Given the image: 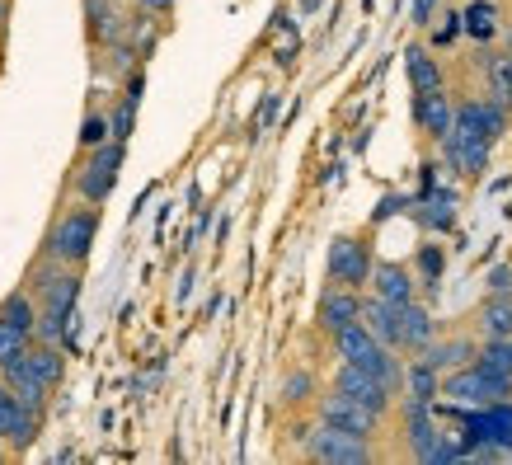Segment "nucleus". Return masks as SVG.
Here are the masks:
<instances>
[{
	"label": "nucleus",
	"mask_w": 512,
	"mask_h": 465,
	"mask_svg": "<svg viewBox=\"0 0 512 465\" xmlns=\"http://www.w3.org/2000/svg\"><path fill=\"white\" fill-rule=\"evenodd\" d=\"M320 419L343 428V433H353V437H376V428H381V419H376L372 409H362V404L339 395V390L320 395Z\"/></svg>",
	"instance_id": "obj_8"
},
{
	"label": "nucleus",
	"mask_w": 512,
	"mask_h": 465,
	"mask_svg": "<svg viewBox=\"0 0 512 465\" xmlns=\"http://www.w3.org/2000/svg\"><path fill=\"white\" fill-rule=\"evenodd\" d=\"M484 76H489V94L512 113V52H498L484 62Z\"/></svg>",
	"instance_id": "obj_25"
},
{
	"label": "nucleus",
	"mask_w": 512,
	"mask_h": 465,
	"mask_svg": "<svg viewBox=\"0 0 512 465\" xmlns=\"http://www.w3.org/2000/svg\"><path fill=\"white\" fill-rule=\"evenodd\" d=\"M372 245H362V240H353V235H339L334 245H329V282H339V287H353V292H362L367 287V278H372Z\"/></svg>",
	"instance_id": "obj_6"
},
{
	"label": "nucleus",
	"mask_w": 512,
	"mask_h": 465,
	"mask_svg": "<svg viewBox=\"0 0 512 465\" xmlns=\"http://www.w3.org/2000/svg\"><path fill=\"white\" fill-rule=\"evenodd\" d=\"M442 268H447L442 245H423L419 249V282H423V287H437V282H442Z\"/></svg>",
	"instance_id": "obj_26"
},
{
	"label": "nucleus",
	"mask_w": 512,
	"mask_h": 465,
	"mask_svg": "<svg viewBox=\"0 0 512 465\" xmlns=\"http://www.w3.org/2000/svg\"><path fill=\"white\" fill-rule=\"evenodd\" d=\"M437 339V325H433V310L423 306L419 296L404 301L400 306V353H419L423 343Z\"/></svg>",
	"instance_id": "obj_14"
},
{
	"label": "nucleus",
	"mask_w": 512,
	"mask_h": 465,
	"mask_svg": "<svg viewBox=\"0 0 512 465\" xmlns=\"http://www.w3.org/2000/svg\"><path fill=\"white\" fill-rule=\"evenodd\" d=\"M306 456L329 461V465H367L376 451H372V437H353L320 419L315 428H306Z\"/></svg>",
	"instance_id": "obj_5"
},
{
	"label": "nucleus",
	"mask_w": 512,
	"mask_h": 465,
	"mask_svg": "<svg viewBox=\"0 0 512 465\" xmlns=\"http://www.w3.org/2000/svg\"><path fill=\"white\" fill-rule=\"evenodd\" d=\"M404 76H409V85H414V94H433L442 90V62H437L433 52L423 43L404 47Z\"/></svg>",
	"instance_id": "obj_17"
},
{
	"label": "nucleus",
	"mask_w": 512,
	"mask_h": 465,
	"mask_svg": "<svg viewBox=\"0 0 512 465\" xmlns=\"http://www.w3.org/2000/svg\"><path fill=\"white\" fill-rule=\"evenodd\" d=\"M419 357L433 372H456V367H466L470 357H475V343L470 339H433L419 348Z\"/></svg>",
	"instance_id": "obj_19"
},
{
	"label": "nucleus",
	"mask_w": 512,
	"mask_h": 465,
	"mask_svg": "<svg viewBox=\"0 0 512 465\" xmlns=\"http://www.w3.org/2000/svg\"><path fill=\"white\" fill-rule=\"evenodd\" d=\"M19 367H24L33 381H43L47 390H57L66 381V348H62V343L33 339L29 348H24V357H19Z\"/></svg>",
	"instance_id": "obj_10"
},
{
	"label": "nucleus",
	"mask_w": 512,
	"mask_h": 465,
	"mask_svg": "<svg viewBox=\"0 0 512 465\" xmlns=\"http://www.w3.org/2000/svg\"><path fill=\"white\" fill-rule=\"evenodd\" d=\"M141 10H146V15H170L174 10V0H137Z\"/></svg>",
	"instance_id": "obj_34"
},
{
	"label": "nucleus",
	"mask_w": 512,
	"mask_h": 465,
	"mask_svg": "<svg viewBox=\"0 0 512 465\" xmlns=\"http://www.w3.org/2000/svg\"><path fill=\"white\" fill-rule=\"evenodd\" d=\"M456 118H461V123H470L475 132H484L489 141H498L503 132H508V123H512V113L498 104L494 94H480V99H466V104H456Z\"/></svg>",
	"instance_id": "obj_11"
},
{
	"label": "nucleus",
	"mask_w": 512,
	"mask_h": 465,
	"mask_svg": "<svg viewBox=\"0 0 512 465\" xmlns=\"http://www.w3.org/2000/svg\"><path fill=\"white\" fill-rule=\"evenodd\" d=\"M334 390L339 395H348V400H357L362 409H372L376 419H386L390 409H395V390L381 386L372 372H362V367H348V362H339V372H334Z\"/></svg>",
	"instance_id": "obj_7"
},
{
	"label": "nucleus",
	"mask_w": 512,
	"mask_h": 465,
	"mask_svg": "<svg viewBox=\"0 0 512 465\" xmlns=\"http://www.w3.org/2000/svg\"><path fill=\"white\" fill-rule=\"evenodd\" d=\"M409 207H414L419 226H428V231H447L451 221H456V193L442 188V184H428L423 188V198H414Z\"/></svg>",
	"instance_id": "obj_13"
},
{
	"label": "nucleus",
	"mask_w": 512,
	"mask_h": 465,
	"mask_svg": "<svg viewBox=\"0 0 512 465\" xmlns=\"http://www.w3.org/2000/svg\"><path fill=\"white\" fill-rule=\"evenodd\" d=\"M456 33H461V10H451V15L442 19V29L433 33V43L442 47V43H451V38H456Z\"/></svg>",
	"instance_id": "obj_33"
},
{
	"label": "nucleus",
	"mask_w": 512,
	"mask_h": 465,
	"mask_svg": "<svg viewBox=\"0 0 512 465\" xmlns=\"http://www.w3.org/2000/svg\"><path fill=\"white\" fill-rule=\"evenodd\" d=\"M315 395V376L311 372H292L287 381H282V400L287 404H306Z\"/></svg>",
	"instance_id": "obj_28"
},
{
	"label": "nucleus",
	"mask_w": 512,
	"mask_h": 465,
	"mask_svg": "<svg viewBox=\"0 0 512 465\" xmlns=\"http://www.w3.org/2000/svg\"><path fill=\"white\" fill-rule=\"evenodd\" d=\"M99 141H109V113H85V123H80V151H94Z\"/></svg>",
	"instance_id": "obj_27"
},
{
	"label": "nucleus",
	"mask_w": 512,
	"mask_h": 465,
	"mask_svg": "<svg viewBox=\"0 0 512 465\" xmlns=\"http://www.w3.org/2000/svg\"><path fill=\"white\" fill-rule=\"evenodd\" d=\"M85 15H90V38L94 43H118L127 29L118 0H85Z\"/></svg>",
	"instance_id": "obj_20"
},
{
	"label": "nucleus",
	"mask_w": 512,
	"mask_h": 465,
	"mask_svg": "<svg viewBox=\"0 0 512 465\" xmlns=\"http://www.w3.org/2000/svg\"><path fill=\"white\" fill-rule=\"evenodd\" d=\"M123 155H127V141H113V137L99 141L94 151H85V160H80V170H76V198L104 207L113 198V188H118Z\"/></svg>",
	"instance_id": "obj_3"
},
{
	"label": "nucleus",
	"mask_w": 512,
	"mask_h": 465,
	"mask_svg": "<svg viewBox=\"0 0 512 465\" xmlns=\"http://www.w3.org/2000/svg\"><path fill=\"white\" fill-rule=\"evenodd\" d=\"M451 118H456V104L447 99V90H433V94H414V123L419 132H428L433 141L447 137Z\"/></svg>",
	"instance_id": "obj_15"
},
{
	"label": "nucleus",
	"mask_w": 512,
	"mask_h": 465,
	"mask_svg": "<svg viewBox=\"0 0 512 465\" xmlns=\"http://www.w3.org/2000/svg\"><path fill=\"white\" fill-rule=\"evenodd\" d=\"M437 5H442V0H414V10H409V24H414V29H433Z\"/></svg>",
	"instance_id": "obj_29"
},
{
	"label": "nucleus",
	"mask_w": 512,
	"mask_h": 465,
	"mask_svg": "<svg viewBox=\"0 0 512 465\" xmlns=\"http://www.w3.org/2000/svg\"><path fill=\"white\" fill-rule=\"evenodd\" d=\"M367 287H372V296H381V301H395V306H404V301H414V287H419V278H414V268H409V264H372V278H367Z\"/></svg>",
	"instance_id": "obj_12"
},
{
	"label": "nucleus",
	"mask_w": 512,
	"mask_h": 465,
	"mask_svg": "<svg viewBox=\"0 0 512 465\" xmlns=\"http://www.w3.org/2000/svg\"><path fill=\"white\" fill-rule=\"evenodd\" d=\"M484 287H489V296H512V268L498 264L489 278H484Z\"/></svg>",
	"instance_id": "obj_30"
},
{
	"label": "nucleus",
	"mask_w": 512,
	"mask_h": 465,
	"mask_svg": "<svg viewBox=\"0 0 512 465\" xmlns=\"http://www.w3.org/2000/svg\"><path fill=\"white\" fill-rule=\"evenodd\" d=\"M437 390H442V372H433L423 357L414 362V367H404L400 395H414V400H437Z\"/></svg>",
	"instance_id": "obj_24"
},
{
	"label": "nucleus",
	"mask_w": 512,
	"mask_h": 465,
	"mask_svg": "<svg viewBox=\"0 0 512 465\" xmlns=\"http://www.w3.org/2000/svg\"><path fill=\"white\" fill-rule=\"evenodd\" d=\"M480 334L484 339H512V296H484Z\"/></svg>",
	"instance_id": "obj_23"
},
{
	"label": "nucleus",
	"mask_w": 512,
	"mask_h": 465,
	"mask_svg": "<svg viewBox=\"0 0 512 465\" xmlns=\"http://www.w3.org/2000/svg\"><path fill=\"white\" fill-rule=\"evenodd\" d=\"M5 19H10V0H0V29H5Z\"/></svg>",
	"instance_id": "obj_35"
},
{
	"label": "nucleus",
	"mask_w": 512,
	"mask_h": 465,
	"mask_svg": "<svg viewBox=\"0 0 512 465\" xmlns=\"http://www.w3.org/2000/svg\"><path fill=\"white\" fill-rule=\"evenodd\" d=\"M5 456H10V447H5V442H0V461H5Z\"/></svg>",
	"instance_id": "obj_36"
},
{
	"label": "nucleus",
	"mask_w": 512,
	"mask_h": 465,
	"mask_svg": "<svg viewBox=\"0 0 512 465\" xmlns=\"http://www.w3.org/2000/svg\"><path fill=\"white\" fill-rule=\"evenodd\" d=\"M315 320H320V329H325V334H339L343 325L362 320V292L329 282L325 292H320V310H315Z\"/></svg>",
	"instance_id": "obj_9"
},
{
	"label": "nucleus",
	"mask_w": 512,
	"mask_h": 465,
	"mask_svg": "<svg viewBox=\"0 0 512 465\" xmlns=\"http://www.w3.org/2000/svg\"><path fill=\"white\" fill-rule=\"evenodd\" d=\"M437 400H451L456 409H480V404H498V400H512V376H498L480 362H466L456 372L442 376V390Z\"/></svg>",
	"instance_id": "obj_2"
},
{
	"label": "nucleus",
	"mask_w": 512,
	"mask_h": 465,
	"mask_svg": "<svg viewBox=\"0 0 512 465\" xmlns=\"http://www.w3.org/2000/svg\"><path fill=\"white\" fill-rule=\"evenodd\" d=\"M404 207H409V198L404 193H395V198H381V207L372 212V221H386V217H400Z\"/></svg>",
	"instance_id": "obj_32"
},
{
	"label": "nucleus",
	"mask_w": 512,
	"mask_h": 465,
	"mask_svg": "<svg viewBox=\"0 0 512 465\" xmlns=\"http://www.w3.org/2000/svg\"><path fill=\"white\" fill-rule=\"evenodd\" d=\"M442 146V160H447L456 174H466V179H475V174L489 170V160H494V146L498 141H489L484 132H475L470 123H461V118H451L447 137L437 141Z\"/></svg>",
	"instance_id": "obj_4"
},
{
	"label": "nucleus",
	"mask_w": 512,
	"mask_h": 465,
	"mask_svg": "<svg viewBox=\"0 0 512 465\" xmlns=\"http://www.w3.org/2000/svg\"><path fill=\"white\" fill-rule=\"evenodd\" d=\"M94 240H99V207H94V202H76V207H66L62 217L52 221V231H47V240H43V259L80 268L90 259Z\"/></svg>",
	"instance_id": "obj_1"
},
{
	"label": "nucleus",
	"mask_w": 512,
	"mask_h": 465,
	"mask_svg": "<svg viewBox=\"0 0 512 465\" xmlns=\"http://www.w3.org/2000/svg\"><path fill=\"white\" fill-rule=\"evenodd\" d=\"M498 29H503V19H498L494 0H470L466 10H461V33H466L470 43H494Z\"/></svg>",
	"instance_id": "obj_18"
},
{
	"label": "nucleus",
	"mask_w": 512,
	"mask_h": 465,
	"mask_svg": "<svg viewBox=\"0 0 512 465\" xmlns=\"http://www.w3.org/2000/svg\"><path fill=\"white\" fill-rule=\"evenodd\" d=\"M10 414H15V390L5 386V376H0V442H5V428H10Z\"/></svg>",
	"instance_id": "obj_31"
},
{
	"label": "nucleus",
	"mask_w": 512,
	"mask_h": 465,
	"mask_svg": "<svg viewBox=\"0 0 512 465\" xmlns=\"http://www.w3.org/2000/svg\"><path fill=\"white\" fill-rule=\"evenodd\" d=\"M362 325L372 329L376 339L400 353V306L395 301H381V296H362Z\"/></svg>",
	"instance_id": "obj_16"
},
{
	"label": "nucleus",
	"mask_w": 512,
	"mask_h": 465,
	"mask_svg": "<svg viewBox=\"0 0 512 465\" xmlns=\"http://www.w3.org/2000/svg\"><path fill=\"white\" fill-rule=\"evenodd\" d=\"M43 409H29V404L15 400V414H10V428H5V447L10 451H29L33 442H38V433H43Z\"/></svg>",
	"instance_id": "obj_22"
},
{
	"label": "nucleus",
	"mask_w": 512,
	"mask_h": 465,
	"mask_svg": "<svg viewBox=\"0 0 512 465\" xmlns=\"http://www.w3.org/2000/svg\"><path fill=\"white\" fill-rule=\"evenodd\" d=\"M0 325L5 329H19V334H29L33 339V325H38V296L29 287H19L0 301Z\"/></svg>",
	"instance_id": "obj_21"
}]
</instances>
